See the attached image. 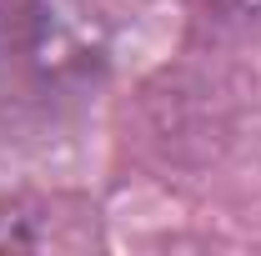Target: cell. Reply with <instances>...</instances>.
<instances>
[{"mask_svg":"<svg viewBox=\"0 0 261 256\" xmlns=\"http://www.w3.org/2000/svg\"><path fill=\"white\" fill-rule=\"evenodd\" d=\"M91 216L65 196H10L0 201V246H81L91 241Z\"/></svg>","mask_w":261,"mask_h":256,"instance_id":"7a4b0ae2","label":"cell"},{"mask_svg":"<svg viewBox=\"0 0 261 256\" xmlns=\"http://www.w3.org/2000/svg\"><path fill=\"white\" fill-rule=\"evenodd\" d=\"M116 56L111 15L96 0H0V65L31 96L96 91Z\"/></svg>","mask_w":261,"mask_h":256,"instance_id":"6da1fadb","label":"cell"},{"mask_svg":"<svg viewBox=\"0 0 261 256\" xmlns=\"http://www.w3.org/2000/svg\"><path fill=\"white\" fill-rule=\"evenodd\" d=\"M181 5L216 31H261V0H181Z\"/></svg>","mask_w":261,"mask_h":256,"instance_id":"3957f363","label":"cell"}]
</instances>
